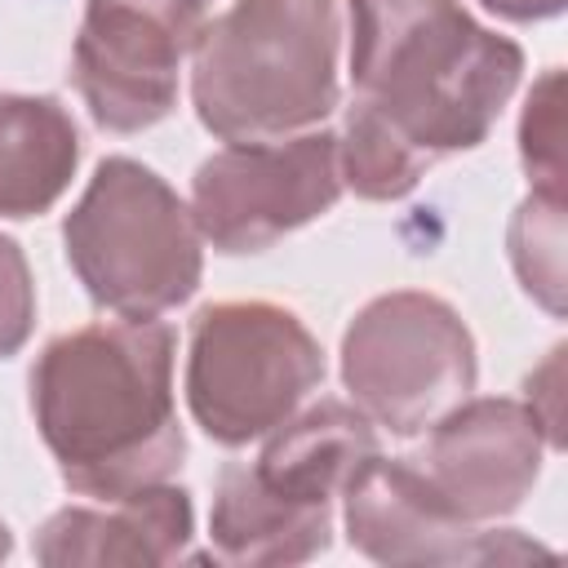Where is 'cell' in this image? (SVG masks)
Returning a JSON list of instances; mask_svg holds the SVG:
<instances>
[{
	"label": "cell",
	"instance_id": "cell-12",
	"mask_svg": "<svg viewBox=\"0 0 568 568\" xmlns=\"http://www.w3.org/2000/svg\"><path fill=\"white\" fill-rule=\"evenodd\" d=\"M195 537V506L186 488L151 484L106 506H62L31 541L44 568L102 564H178Z\"/></svg>",
	"mask_w": 568,
	"mask_h": 568
},
{
	"label": "cell",
	"instance_id": "cell-6",
	"mask_svg": "<svg viewBox=\"0 0 568 568\" xmlns=\"http://www.w3.org/2000/svg\"><path fill=\"white\" fill-rule=\"evenodd\" d=\"M324 382V351L297 311L240 297L209 302L191 320L186 342V404L195 426L222 444L244 448L288 422Z\"/></svg>",
	"mask_w": 568,
	"mask_h": 568
},
{
	"label": "cell",
	"instance_id": "cell-17",
	"mask_svg": "<svg viewBox=\"0 0 568 568\" xmlns=\"http://www.w3.org/2000/svg\"><path fill=\"white\" fill-rule=\"evenodd\" d=\"M559 382H564V346L546 355V364L528 377V408L546 430V448H564V413H559Z\"/></svg>",
	"mask_w": 568,
	"mask_h": 568
},
{
	"label": "cell",
	"instance_id": "cell-9",
	"mask_svg": "<svg viewBox=\"0 0 568 568\" xmlns=\"http://www.w3.org/2000/svg\"><path fill=\"white\" fill-rule=\"evenodd\" d=\"M213 0H89L71 84L106 133H142L178 106V71Z\"/></svg>",
	"mask_w": 568,
	"mask_h": 568
},
{
	"label": "cell",
	"instance_id": "cell-13",
	"mask_svg": "<svg viewBox=\"0 0 568 568\" xmlns=\"http://www.w3.org/2000/svg\"><path fill=\"white\" fill-rule=\"evenodd\" d=\"M80 129L49 93H0V217H40L71 186Z\"/></svg>",
	"mask_w": 568,
	"mask_h": 568
},
{
	"label": "cell",
	"instance_id": "cell-16",
	"mask_svg": "<svg viewBox=\"0 0 568 568\" xmlns=\"http://www.w3.org/2000/svg\"><path fill=\"white\" fill-rule=\"evenodd\" d=\"M36 328V280L18 240L0 235V359L18 355Z\"/></svg>",
	"mask_w": 568,
	"mask_h": 568
},
{
	"label": "cell",
	"instance_id": "cell-3",
	"mask_svg": "<svg viewBox=\"0 0 568 568\" xmlns=\"http://www.w3.org/2000/svg\"><path fill=\"white\" fill-rule=\"evenodd\" d=\"M337 0H235L191 44V106L222 142H271L337 111Z\"/></svg>",
	"mask_w": 568,
	"mask_h": 568
},
{
	"label": "cell",
	"instance_id": "cell-10",
	"mask_svg": "<svg viewBox=\"0 0 568 568\" xmlns=\"http://www.w3.org/2000/svg\"><path fill=\"white\" fill-rule=\"evenodd\" d=\"M346 541L373 564H506L550 555L537 541H524L515 528L466 524L422 475L413 457H364L342 488Z\"/></svg>",
	"mask_w": 568,
	"mask_h": 568
},
{
	"label": "cell",
	"instance_id": "cell-19",
	"mask_svg": "<svg viewBox=\"0 0 568 568\" xmlns=\"http://www.w3.org/2000/svg\"><path fill=\"white\" fill-rule=\"evenodd\" d=\"M9 550H13V537H9V528H4V519H0V559H9Z\"/></svg>",
	"mask_w": 568,
	"mask_h": 568
},
{
	"label": "cell",
	"instance_id": "cell-15",
	"mask_svg": "<svg viewBox=\"0 0 568 568\" xmlns=\"http://www.w3.org/2000/svg\"><path fill=\"white\" fill-rule=\"evenodd\" d=\"M519 160L532 191L564 195V71L550 67L524 102L519 115Z\"/></svg>",
	"mask_w": 568,
	"mask_h": 568
},
{
	"label": "cell",
	"instance_id": "cell-4",
	"mask_svg": "<svg viewBox=\"0 0 568 568\" xmlns=\"http://www.w3.org/2000/svg\"><path fill=\"white\" fill-rule=\"evenodd\" d=\"M377 453L373 422L342 399H320L266 435L257 462L217 475L209 550L222 564H306L333 541V506L364 457Z\"/></svg>",
	"mask_w": 568,
	"mask_h": 568
},
{
	"label": "cell",
	"instance_id": "cell-8",
	"mask_svg": "<svg viewBox=\"0 0 568 568\" xmlns=\"http://www.w3.org/2000/svg\"><path fill=\"white\" fill-rule=\"evenodd\" d=\"M342 200L337 133L306 129L271 142H226L191 178V217L226 257L262 253Z\"/></svg>",
	"mask_w": 568,
	"mask_h": 568
},
{
	"label": "cell",
	"instance_id": "cell-18",
	"mask_svg": "<svg viewBox=\"0 0 568 568\" xmlns=\"http://www.w3.org/2000/svg\"><path fill=\"white\" fill-rule=\"evenodd\" d=\"M479 4L506 22H546V18H559L568 0H479Z\"/></svg>",
	"mask_w": 568,
	"mask_h": 568
},
{
	"label": "cell",
	"instance_id": "cell-7",
	"mask_svg": "<svg viewBox=\"0 0 568 568\" xmlns=\"http://www.w3.org/2000/svg\"><path fill=\"white\" fill-rule=\"evenodd\" d=\"M475 337L435 293H382L342 333V386L351 404L399 439L435 426L475 390Z\"/></svg>",
	"mask_w": 568,
	"mask_h": 568
},
{
	"label": "cell",
	"instance_id": "cell-11",
	"mask_svg": "<svg viewBox=\"0 0 568 568\" xmlns=\"http://www.w3.org/2000/svg\"><path fill=\"white\" fill-rule=\"evenodd\" d=\"M541 453L546 430L524 399L466 395L430 426L426 453L413 462L466 524H488L524 506L541 475Z\"/></svg>",
	"mask_w": 568,
	"mask_h": 568
},
{
	"label": "cell",
	"instance_id": "cell-5",
	"mask_svg": "<svg viewBox=\"0 0 568 568\" xmlns=\"http://www.w3.org/2000/svg\"><path fill=\"white\" fill-rule=\"evenodd\" d=\"M67 266L98 311L160 320L191 302L204 248L191 204L142 160L106 155L75 209L62 217Z\"/></svg>",
	"mask_w": 568,
	"mask_h": 568
},
{
	"label": "cell",
	"instance_id": "cell-14",
	"mask_svg": "<svg viewBox=\"0 0 568 568\" xmlns=\"http://www.w3.org/2000/svg\"><path fill=\"white\" fill-rule=\"evenodd\" d=\"M506 244L524 293L550 315H564V195L528 191L510 217Z\"/></svg>",
	"mask_w": 568,
	"mask_h": 568
},
{
	"label": "cell",
	"instance_id": "cell-1",
	"mask_svg": "<svg viewBox=\"0 0 568 568\" xmlns=\"http://www.w3.org/2000/svg\"><path fill=\"white\" fill-rule=\"evenodd\" d=\"M351 106L337 133L342 186L404 200L426 169L488 142L524 75V49L462 0H346Z\"/></svg>",
	"mask_w": 568,
	"mask_h": 568
},
{
	"label": "cell",
	"instance_id": "cell-2",
	"mask_svg": "<svg viewBox=\"0 0 568 568\" xmlns=\"http://www.w3.org/2000/svg\"><path fill=\"white\" fill-rule=\"evenodd\" d=\"M178 333L164 320H102L58 333L31 364V417L80 497L120 501L169 484L186 457L173 395Z\"/></svg>",
	"mask_w": 568,
	"mask_h": 568
}]
</instances>
